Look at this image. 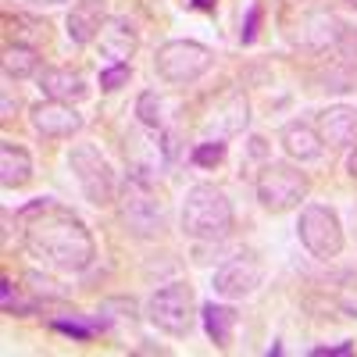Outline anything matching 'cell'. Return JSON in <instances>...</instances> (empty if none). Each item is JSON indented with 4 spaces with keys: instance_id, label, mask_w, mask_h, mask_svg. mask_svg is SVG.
<instances>
[{
    "instance_id": "obj_1",
    "label": "cell",
    "mask_w": 357,
    "mask_h": 357,
    "mask_svg": "<svg viewBox=\"0 0 357 357\" xmlns=\"http://www.w3.org/2000/svg\"><path fill=\"white\" fill-rule=\"evenodd\" d=\"M18 222H22L25 250L36 261H43L47 268H54V272L75 275L93 264L97 257L93 236H89L86 222L61 200H54V197L29 200L18 211Z\"/></svg>"
},
{
    "instance_id": "obj_2",
    "label": "cell",
    "mask_w": 357,
    "mask_h": 357,
    "mask_svg": "<svg viewBox=\"0 0 357 357\" xmlns=\"http://www.w3.org/2000/svg\"><path fill=\"white\" fill-rule=\"evenodd\" d=\"M183 232L190 240L200 243H218L232 232V204L229 197L211 186V183H197L186 190L183 200Z\"/></svg>"
},
{
    "instance_id": "obj_3",
    "label": "cell",
    "mask_w": 357,
    "mask_h": 357,
    "mask_svg": "<svg viewBox=\"0 0 357 357\" xmlns=\"http://www.w3.org/2000/svg\"><path fill=\"white\" fill-rule=\"evenodd\" d=\"M215 68V54L197 40H168L154 54V72L168 86H193Z\"/></svg>"
},
{
    "instance_id": "obj_4",
    "label": "cell",
    "mask_w": 357,
    "mask_h": 357,
    "mask_svg": "<svg viewBox=\"0 0 357 357\" xmlns=\"http://www.w3.org/2000/svg\"><path fill=\"white\" fill-rule=\"evenodd\" d=\"M118 204H122V222L129 225L132 236H158L165 229V204L151 190V178L143 172H129V178L118 190Z\"/></svg>"
},
{
    "instance_id": "obj_5",
    "label": "cell",
    "mask_w": 357,
    "mask_h": 357,
    "mask_svg": "<svg viewBox=\"0 0 357 357\" xmlns=\"http://www.w3.org/2000/svg\"><path fill=\"white\" fill-rule=\"evenodd\" d=\"M68 168H72L75 183L89 204L107 207L118 200V178H114V172H111V165L100 154L97 143H75L68 151Z\"/></svg>"
},
{
    "instance_id": "obj_6",
    "label": "cell",
    "mask_w": 357,
    "mask_h": 357,
    "mask_svg": "<svg viewBox=\"0 0 357 357\" xmlns=\"http://www.w3.org/2000/svg\"><path fill=\"white\" fill-rule=\"evenodd\" d=\"M296 236H301L304 250L318 261H333L343 250V225L329 204H318V200L304 204L301 222H296Z\"/></svg>"
},
{
    "instance_id": "obj_7",
    "label": "cell",
    "mask_w": 357,
    "mask_h": 357,
    "mask_svg": "<svg viewBox=\"0 0 357 357\" xmlns=\"http://www.w3.org/2000/svg\"><path fill=\"white\" fill-rule=\"evenodd\" d=\"M254 190H257L261 207H268L272 215H282L307 197V175L301 168L286 165V161H272V165L261 168Z\"/></svg>"
},
{
    "instance_id": "obj_8",
    "label": "cell",
    "mask_w": 357,
    "mask_h": 357,
    "mask_svg": "<svg viewBox=\"0 0 357 357\" xmlns=\"http://www.w3.org/2000/svg\"><path fill=\"white\" fill-rule=\"evenodd\" d=\"M146 318H151V325H158L165 336H175V340L190 336V329H193V289L186 282H168V286L154 289L151 301H146Z\"/></svg>"
},
{
    "instance_id": "obj_9",
    "label": "cell",
    "mask_w": 357,
    "mask_h": 357,
    "mask_svg": "<svg viewBox=\"0 0 357 357\" xmlns=\"http://www.w3.org/2000/svg\"><path fill=\"white\" fill-rule=\"evenodd\" d=\"M264 282V264L254 250H240L236 257H229L218 272H215V293L225 296V301H243L250 296L257 286Z\"/></svg>"
},
{
    "instance_id": "obj_10",
    "label": "cell",
    "mask_w": 357,
    "mask_h": 357,
    "mask_svg": "<svg viewBox=\"0 0 357 357\" xmlns=\"http://www.w3.org/2000/svg\"><path fill=\"white\" fill-rule=\"evenodd\" d=\"M29 122H33V129L43 139H72L82 129V114L72 104L47 100V104H36L33 111H29Z\"/></svg>"
},
{
    "instance_id": "obj_11",
    "label": "cell",
    "mask_w": 357,
    "mask_h": 357,
    "mask_svg": "<svg viewBox=\"0 0 357 357\" xmlns=\"http://www.w3.org/2000/svg\"><path fill=\"white\" fill-rule=\"evenodd\" d=\"M65 25H68V40L75 47L97 43L100 33H104V25H107V4L104 0H75Z\"/></svg>"
},
{
    "instance_id": "obj_12",
    "label": "cell",
    "mask_w": 357,
    "mask_h": 357,
    "mask_svg": "<svg viewBox=\"0 0 357 357\" xmlns=\"http://www.w3.org/2000/svg\"><path fill=\"white\" fill-rule=\"evenodd\" d=\"M36 79H40V89L47 93V100L79 104V100H86V97H89V86H86V79H82L75 68L50 65V68H43Z\"/></svg>"
},
{
    "instance_id": "obj_13",
    "label": "cell",
    "mask_w": 357,
    "mask_h": 357,
    "mask_svg": "<svg viewBox=\"0 0 357 357\" xmlns=\"http://www.w3.org/2000/svg\"><path fill=\"white\" fill-rule=\"evenodd\" d=\"M279 143H282L286 158L301 161V165H311V161H318L325 154V139H321V132L311 122H289V126H282Z\"/></svg>"
},
{
    "instance_id": "obj_14",
    "label": "cell",
    "mask_w": 357,
    "mask_h": 357,
    "mask_svg": "<svg viewBox=\"0 0 357 357\" xmlns=\"http://www.w3.org/2000/svg\"><path fill=\"white\" fill-rule=\"evenodd\" d=\"M318 132L329 146H354L357 143V107H329L318 118Z\"/></svg>"
},
{
    "instance_id": "obj_15",
    "label": "cell",
    "mask_w": 357,
    "mask_h": 357,
    "mask_svg": "<svg viewBox=\"0 0 357 357\" xmlns=\"http://www.w3.org/2000/svg\"><path fill=\"white\" fill-rule=\"evenodd\" d=\"M29 178H33V158L22 143L4 139L0 143V183L4 190H22Z\"/></svg>"
},
{
    "instance_id": "obj_16",
    "label": "cell",
    "mask_w": 357,
    "mask_h": 357,
    "mask_svg": "<svg viewBox=\"0 0 357 357\" xmlns=\"http://www.w3.org/2000/svg\"><path fill=\"white\" fill-rule=\"evenodd\" d=\"M97 43H100V54L107 57V65H122L136 50V33H132V25L126 18H107Z\"/></svg>"
},
{
    "instance_id": "obj_17",
    "label": "cell",
    "mask_w": 357,
    "mask_h": 357,
    "mask_svg": "<svg viewBox=\"0 0 357 357\" xmlns=\"http://www.w3.org/2000/svg\"><path fill=\"white\" fill-rule=\"evenodd\" d=\"M236 314L229 304H215V301H207L204 307H200V321H204V333H207V340H211L218 350H225L229 343H232V329H236Z\"/></svg>"
},
{
    "instance_id": "obj_18",
    "label": "cell",
    "mask_w": 357,
    "mask_h": 357,
    "mask_svg": "<svg viewBox=\"0 0 357 357\" xmlns=\"http://www.w3.org/2000/svg\"><path fill=\"white\" fill-rule=\"evenodd\" d=\"M29 75H40V54L36 47L29 43H8L4 47V79H29Z\"/></svg>"
},
{
    "instance_id": "obj_19",
    "label": "cell",
    "mask_w": 357,
    "mask_h": 357,
    "mask_svg": "<svg viewBox=\"0 0 357 357\" xmlns=\"http://www.w3.org/2000/svg\"><path fill=\"white\" fill-rule=\"evenodd\" d=\"M50 329L54 333H65V336H72V340H93L97 333H104L107 329V325L100 321V314L97 318H89V321H82V318H54L50 321Z\"/></svg>"
},
{
    "instance_id": "obj_20",
    "label": "cell",
    "mask_w": 357,
    "mask_h": 357,
    "mask_svg": "<svg viewBox=\"0 0 357 357\" xmlns=\"http://www.w3.org/2000/svg\"><path fill=\"white\" fill-rule=\"evenodd\" d=\"M165 104H161V97L154 93V89H143L139 93V100H136V118H139V126H146V129H161L165 126Z\"/></svg>"
},
{
    "instance_id": "obj_21",
    "label": "cell",
    "mask_w": 357,
    "mask_h": 357,
    "mask_svg": "<svg viewBox=\"0 0 357 357\" xmlns=\"http://www.w3.org/2000/svg\"><path fill=\"white\" fill-rule=\"evenodd\" d=\"M190 161L197 165V168H215V165H222L225 161V139H204V143H197L193 146V154H190Z\"/></svg>"
},
{
    "instance_id": "obj_22",
    "label": "cell",
    "mask_w": 357,
    "mask_h": 357,
    "mask_svg": "<svg viewBox=\"0 0 357 357\" xmlns=\"http://www.w3.org/2000/svg\"><path fill=\"white\" fill-rule=\"evenodd\" d=\"M129 79H132V61H122V65H104V68H100V89H107V93L122 89Z\"/></svg>"
},
{
    "instance_id": "obj_23",
    "label": "cell",
    "mask_w": 357,
    "mask_h": 357,
    "mask_svg": "<svg viewBox=\"0 0 357 357\" xmlns=\"http://www.w3.org/2000/svg\"><path fill=\"white\" fill-rule=\"evenodd\" d=\"M257 25H261V4L254 0V4L247 8L243 29H240V43H254V40H257Z\"/></svg>"
},
{
    "instance_id": "obj_24",
    "label": "cell",
    "mask_w": 357,
    "mask_h": 357,
    "mask_svg": "<svg viewBox=\"0 0 357 357\" xmlns=\"http://www.w3.org/2000/svg\"><path fill=\"white\" fill-rule=\"evenodd\" d=\"M11 82H15V79H4V100H0V118H11V111L18 107V93H11Z\"/></svg>"
},
{
    "instance_id": "obj_25",
    "label": "cell",
    "mask_w": 357,
    "mask_h": 357,
    "mask_svg": "<svg viewBox=\"0 0 357 357\" xmlns=\"http://www.w3.org/2000/svg\"><path fill=\"white\" fill-rule=\"evenodd\" d=\"M354 350V343H340V347H314L311 357H347Z\"/></svg>"
},
{
    "instance_id": "obj_26",
    "label": "cell",
    "mask_w": 357,
    "mask_h": 357,
    "mask_svg": "<svg viewBox=\"0 0 357 357\" xmlns=\"http://www.w3.org/2000/svg\"><path fill=\"white\" fill-rule=\"evenodd\" d=\"M190 8H197V11H211V15H215L218 0H190Z\"/></svg>"
},
{
    "instance_id": "obj_27",
    "label": "cell",
    "mask_w": 357,
    "mask_h": 357,
    "mask_svg": "<svg viewBox=\"0 0 357 357\" xmlns=\"http://www.w3.org/2000/svg\"><path fill=\"white\" fill-rule=\"evenodd\" d=\"M347 172H350V178H357V143L350 146V158H347Z\"/></svg>"
},
{
    "instance_id": "obj_28",
    "label": "cell",
    "mask_w": 357,
    "mask_h": 357,
    "mask_svg": "<svg viewBox=\"0 0 357 357\" xmlns=\"http://www.w3.org/2000/svg\"><path fill=\"white\" fill-rule=\"evenodd\" d=\"M22 4H33V8H54V4H65V0H22Z\"/></svg>"
},
{
    "instance_id": "obj_29",
    "label": "cell",
    "mask_w": 357,
    "mask_h": 357,
    "mask_svg": "<svg viewBox=\"0 0 357 357\" xmlns=\"http://www.w3.org/2000/svg\"><path fill=\"white\" fill-rule=\"evenodd\" d=\"M250 154L254 158H264V139H257V136L250 139Z\"/></svg>"
},
{
    "instance_id": "obj_30",
    "label": "cell",
    "mask_w": 357,
    "mask_h": 357,
    "mask_svg": "<svg viewBox=\"0 0 357 357\" xmlns=\"http://www.w3.org/2000/svg\"><path fill=\"white\" fill-rule=\"evenodd\" d=\"M347 4H350V8H354V11H357V0H347Z\"/></svg>"
}]
</instances>
